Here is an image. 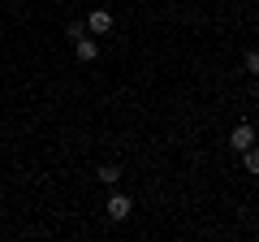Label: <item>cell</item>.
<instances>
[{
	"label": "cell",
	"mask_w": 259,
	"mask_h": 242,
	"mask_svg": "<svg viewBox=\"0 0 259 242\" xmlns=\"http://www.w3.org/2000/svg\"><path fill=\"white\" fill-rule=\"evenodd\" d=\"M255 143H259V134H255V126H250V121L233 126V134H229V147H233V151H246V147H255Z\"/></svg>",
	"instance_id": "cell-1"
},
{
	"label": "cell",
	"mask_w": 259,
	"mask_h": 242,
	"mask_svg": "<svg viewBox=\"0 0 259 242\" xmlns=\"http://www.w3.org/2000/svg\"><path fill=\"white\" fill-rule=\"evenodd\" d=\"M104 212H108L112 221H125V216L134 212V199H130V195H121V190H112V195H108V208H104Z\"/></svg>",
	"instance_id": "cell-2"
},
{
	"label": "cell",
	"mask_w": 259,
	"mask_h": 242,
	"mask_svg": "<svg viewBox=\"0 0 259 242\" xmlns=\"http://www.w3.org/2000/svg\"><path fill=\"white\" fill-rule=\"evenodd\" d=\"M87 30H91V35H108V30H112V13H108V9H91Z\"/></svg>",
	"instance_id": "cell-3"
},
{
	"label": "cell",
	"mask_w": 259,
	"mask_h": 242,
	"mask_svg": "<svg viewBox=\"0 0 259 242\" xmlns=\"http://www.w3.org/2000/svg\"><path fill=\"white\" fill-rule=\"evenodd\" d=\"M74 48H78V61H95V56H100V44H95V39H87V35H78Z\"/></svg>",
	"instance_id": "cell-4"
},
{
	"label": "cell",
	"mask_w": 259,
	"mask_h": 242,
	"mask_svg": "<svg viewBox=\"0 0 259 242\" xmlns=\"http://www.w3.org/2000/svg\"><path fill=\"white\" fill-rule=\"evenodd\" d=\"M242 156V169H246L250 177H259V147H246V151H238Z\"/></svg>",
	"instance_id": "cell-5"
},
{
	"label": "cell",
	"mask_w": 259,
	"mask_h": 242,
	"mask_svg": "<svg viewBox=\"0 0 259 242\" xmlns=\"http://www.w3.org/2000/svg\"><path fill=\"white\" fill-rule=\"evenodd\" d=\"M95 177H100L104 186H117V182H121V169L117 165H100V173H95Z\"/></svg>",
	"instance_id": "cell-6"
},
{
	"label": "cell",
	"mask_w": 259,
	"mask_h": 242,
	"mask_svg": "<svg viewBox=\"0 0 259 242\" xmlns=\"http://www.w3.org/2000/svg\"><path fill=\"white\" fill-rule=\"evenodd\" d=\"M246 74H255V78H259V52H255V48L246 52Z\"/></svg>",
	"instance_id": "cell-7"
},
{
	"label": "cell",
	"mask_w": 259,
	"mask_h": 242,
	"mask_svg": "<svg viewBox=\"0 0 259 242\" xmlns=\"http://www.w3.org/2000/svg\"><path fill=\"white\" fill-rule=\"evenodd\" d=\"M250 5H259V0H250Z\"/></svg>",
	"instance_id": "cell-8"
}]
</instances>
